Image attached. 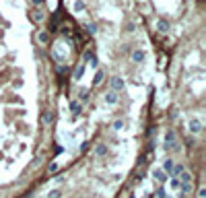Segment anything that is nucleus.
I'll use <instances>...</instances> for the list:
<instances>
[{
	"label": "nucleus",
	"mask_w": 206,
	"mask_h": 198,
	"mask_svg": "<svg viewBox=\"0 0 206 198\" xmlns=\"http://www.w3.org/2000/svg\"><path fill=\"white\" fill-rule=\"evenodd\" d=\"M169 186H171V190H179V186H181V182H179V178H169Z\"/></svg>",
	"instance_id": "obj_11"
},
{
	"label": "nucleus",
	"mask_w": 206,
	"mask_h": 198,
	"mask_svg": "<svg viewBox=\"0 0 206 198\" xmlns=\"http://www.w3.org/2000/svg\"><path fill=\"white\" fill-rule=\"evenodd\" d=\"M188 128H190L192 134H200V132H202V122H200L198 118H192L190 124H188Z\"/></svg>",
	"instance_id": "obj_1"
},
{
	"label": "nucleus",
	"mask_w": 206,
	"mask_h": 198,
	"mask_svg": "<svg viewBox=\"0 0 206 198\" xmlns=\"http://www.w3.org/2000/svg\"><path fill=\"white\" fill-rule=\"evenodd\" d=\"M31 17H33L35 23H41V21L46 19V14H43V10H39V8H35L33 13H31Z\"/></svg>",
	"instance_id": "obj_8"
},
{
	"label": "nucleus",
	"mask_w": 206,
	"mask_h": 198,
	"mask_svg": "<svg viewBox=\"0 0 206 198\" xmlns=\"http://www.w3.org/2000/svg\"><path fill=\"white\" fill-rule=\"evenodd\" d=\"M81 111H82V105L78 101H70V114H72V116H81Z\"/></svg>",
	"instance_id": "obj_6"
},
{
	"label": "nucleus",
	"mask_w": 206,
	"mask_h": 198,
	"mask_svg": "<svg viewBox=\"0 0 206 198\" xmlns=\"http://www.w3.org/2000/svg\"><path fill=\"white\" fill-rule=\"evenodd\" d=\"M105 153H107V147H105V144H97V149H95V155H97V157H103Z\"/></svg>",
	"instance_id": "obj_12"
},
{
	"label": "nucleus",
	"mask_w": 206,
	"mask_h": 198,
	"mask_svg": "<svg viewBox=\"0 0 206 198\" xmlns=\"http://www.w3.org/2000/svg\"><path fill=\"white\" fill-rule=\"evenodd\" d=\"M124 128V120H116L113 122V130H122Z\"/></svg>",
	"instance_id": "obj_20"
},
{
	"label": "nucleus",
	"mask_w": 206,
	"mask_h": 198,
	"mask_svg": "<svg viewBox=\"0 0 206 198\" xmlns=\"http://www.w3.org/2000/svg\"><path fill=\"white\" fill-rule=\"evenodd\" d=\"M39 41H41V43H48V41H50V37H48L46 31H41V33H39Z\"/></svg>",
	"instance_id": "obj_19"
},
{
	"label": "nucleus",
	"mask_w": 206,
	"mask_h": 198,
	"mask_svg": "<svg viewBox=\"0 0 206 198\" xmlns=\"http://www.w3.org/2000/svg\"><path fill=\"white\" fill-rule=\"evenodd\" d=\"M95 66H97V58L93 56V58H91V68H95Z\"/></svg>",
	"instance_id": "obj_25"
},
{
	"label": "nucleus",
	"mask_w": 206,
	"mask_h": 198,
	"mask_svg": "<svg viewBox=\"0 0 206 198\" xmlns=\"http://www.w3.org/2000/svg\"><path fill=\"white\" fill-rule=\"evenodd\" d=\"M157 198H165V190H163V188H159V190H157Z\"/></svg>",
	"instance_id": "obj_23"
},
{
	"label": "nucleus",
	"mask_w": 206,
	"mask_h": 198,
	"mask_svg": "<svg viewBox=\"0 0 206 198\" xmlns=\"http://www.w3.org/2000/svg\"><path fill=\"white\" fill-rule=\"evenodd\" d=\"M33 4H35L37 8H39V6H43V0H33Z\"/></svg>",
	"instance_id": "obj_24"
},
{
	"label": "nucleus",
	"mask_w": 206,
	"mask_h": 198,
	"mask_svg": "<svg viewBox=\"0 0 206 198\" xmlns=\"http://www.w3.org/2000/svg\"><path fill=\"white\" fill-rule=\"evenodd\" d=\"M144 58H146V52H144V50H134V52H132V60L136 62V64L144 62Z\"/></svg>",
	"instance_id": "obj_4"
},
{
	"label": "nucleus",
	"mask_w": 206,
	"mask_h": 198,
	"mask_svg": "<svg viewBox=\"0 0 206 198\" xmlns=\"http://www.w3.org/2000/svg\"><path fill=\"white\" fill-rule=\"evenodd\" d=\"M198 198H206V188H204V186L198 190Z\"/></svg>",
	"instance_id": "obj_22"
},
{
	"label": "nucleus",
	"mask_w": 206,
	"mask_h": 198,
	"mask_svg": "<svg viewBox=\"0 0 206 198\" xmlns=\"http://www.w3.org/2000/svg\"><path fill=\"white\" fill-rule=\"evenodd\" d=\"M103 99H105V103H109V105H116V103H117V93H116V91H107Z\"/></svg>",
	"instance_id": "obj_5"
},
{
	"label": "nucleus",
	"mask_w": 206,
	"mask_h": 198,
	"mask_svg": "<svg viewBox=\"0 0 206 198\" xmlns=\"http://www.w3.org/2000/svg\"><path fill=\"white\" fill-rule=\"evenodd\" d=\"M175 140H177V136H175V132H173V130L165 132V149H171L173 144H175Z\"/></svg>",
	"instance_id": "obj_3"
},
{
	"label": "nucleus",
	"mask_w": 206,
	"mask_h": 198,
	"mask_svg": "<svg viewBox=\"0 0 206 198\" xmlns=\"http://www.w3.org/2000/svg\"><path fill=\"white\" fill-rule=\"evenodd\" d=\"M109 85H111V91H122L124 89V79L122 76H111Z\"/></svg>",
	"instance_id": "obj_2"
},
{
	"label": "nucleus",
	"mask_w": 206,
	"mask_h": 198,
	"mask_svg": "<svg viewBox=\"0 0 206 198\" xmlns=\"http://www.w3.org/2000/svg\"><path fill=\"white\" fill-rule=\"evenodd\" d=\"M78 99H81V101H89V89H81L78 91Z\"/></svg>",
	"instance_id": "obj_13"
},
{
	"label": "nucleus",
	"mask_w": 206,
	"mask_h": 198,
	"mask_svg": "<svg viewBox=\"0 0 206 198\" xmlns=\"http://www.w3.org/2000/svg\"><path fill=\"white\" fill-rule=\"evenodd\" d=\"M72 8H74L76 13H81V10H85V2H82V0H76L74 4H72Z\"/></svg>",
	"instance_id": "obj_15"
},
{
	"label": "nucleus",
	"mask_w": 206,
	"mask_h": 198,
	"mask_svg": "<svg viewBox=\"0 0 206 198\" xmlns=\"http://www.w3.org/2000/svg\"><path fill=\"white\" fill-rule=\"evenodd\" d=\"M173 165H175V163H173L171 159H167V161L163 163V171L167 173V176H171V171H173Z\"/></svg>",
	"instance_id": "obj_10"
},
{
	"label": "nucleus",
	"mask_w": 206,
	"mask_h": 198,
	"mask_svg": "<svg viewBox=\"0 0 206 198\" xmlns=\"http://www.w3.org/2000/svg\"><path fill=\"white\" fill-rule=\"evenodd\" d=\"M157 31H161V33H167V31H169V23H167L165 19H159V21H157Z\"/></svg>",
	"instance_id": "obj_7"
},
{
	"label": "nucleus",
	"mask_w": 206,
	"mask_h": 198,
	"mask_svg": "<svg viewBox=\"0 0 206 198\" xmlns=\"http://www.w3.org/2000/svg\"><path fill=\"white\" fill-rule=\"evenodd\" d=\"M103 76H105V75H103V70H97V75H95V79H93V85H99V83L103 81Z\"/></svg>",
	"instance_id": "obj_16"
},
{
	"label": "nucleus",
	"mask_w": 206,
	"mask_h": 198,
	"mask_svg": "<svg viewBox=\"0 0 206 198\" xmlns=\"http://www.w3.org/2000/svg\"><path fill=\"white\" fill-rule=\"evenodd\" d=\"M60 196H62V194H60V190H52V192L48 194V198H60Z\"/></svg>",
	"instance_id": "obj_21"
},
{
	"label": "nucleus",
	"mask_w": 206,
	"mask_h": 198,
	"mask_svg": "<svg viewBox=\"0 0 206 198\" xmlns=\"http://www.w3.org/2000/svg\"><path fill=\"white\" fill-rule=\"evenodd\" d=\"M85 27H87V31H89L91 35H95V33H97V25H95V23H87Z\"/></svg>",
	"instance_id": "obj_17"
},
{
	"label": "nucleus",
	"mask_w": 206,
	"mask_h": 198,
	"mask_svg": "<svg viewBox=\"0 0 206 198\" xmlns=\"http://www.w3.org/2000/svg\"><path fill=\"white\" fill-rule=\"evenodd\" d=\"M82 75H85V64H81V66L76 68V72H74V79H76V81H81V79H82Z\"/></svg>",
	"instance_id": "obj_14"
},
{
	"label": "nucleus",
	"mask_w": 206,
	"mask_h": 198,
	"mask_svg": "<svg viewBox=\"0 0 206 198\" xmlns=\"http://www.w3.org/2000/svg\"><path fill=\"white\" fill-rule=\"evenodd\" d=\"M41 122H43V124H52V114H50V111H46V114L41 116Z\"/></svg>",
	"instance_id": "obj_18"
},
{
	"label": "nucleus",
	"mask_w": 206,
	"mask_h": 198,
	"mask_svg": "<svg viewBox=\"0 0 206 198\" xmlns=\"http://www.w3.org/2000/svg\"><path fill=\"white\" fill-rule=\"evenodd\" d=\"M155 180H157V184H163L165 180H167V173L163 169H155Z\"/></svg>",
	"instance_id": "obj_9"
}]
</instances>
